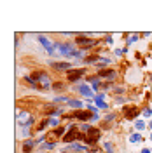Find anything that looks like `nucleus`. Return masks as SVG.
<instances>
[{
  "label": "nucleus",
  "mask_w": 152,
  "mask_h": 153,
  "mask_svg": "<svg viewBox=\"0 0 152 153\" xmlns=\"http://www.w3.org/2000/svg\"><path fill=\"white\" fill-rule=\"evenodd\" d=\"M70 105L75 106V108H82V103H81V101H70Z\"/></svg>",
  "instance_id": "dca6fc26"
},
{
  "label": "nucleus",
  "mask_w": 152,
  "mask_h": 153,
  "mask_svg": "<svg viewBox=\"0 0 152 153\" xmlns=\"http://www.w3.org/2000/svg\"><path fill=\"white\" fill-rule=\"evenodd\" d=\"M150 139H152V136H150Z\"/></svg>",
  "instance_id": "5701e85b"
},
{
  "label": "nucleus",
  "mask_w": 152,
  "mask_h": 153,
  "mask_svg": "<svg viewBox=\"0 0 152 153\" xmlns=\"http://www.w3.org/2000/svg\"><path fill=\"white\" fill-rule=\"evenodd\" d=\"M100 131L98 129H95V127H91L89 131H87V137H86V143H89V144H95L98 139H100Z\"/></svg>",
  "instance_id": "f257e3e1"
},
{
  "label": "nucleus",
  "mask_w": 152,
  "mask_h": 153,
  "mask_svg": "<svg viewBox=\"0 0 152 153\" xmlns=\"http://www.w3.org/2000/svg\"><path fill=\"white\" fill-rule=\"evenodd\" d=\"M96 59H100V57H98V56H91V57H86V61H87V63H91V61H96Z\"/></svg>",
  "instance_id": "a211bd4d"
},
{
  "label": "nucleus",
  "mask_w": 152,
  "mask_h": 153,
  "mask_svg": "<svg viewBox=\"0 0 152 153\" xmlns=\"http://www.w3.org/2000/svg\"><path fill=\"white\" fill-rule=\"evenodd\" d=\"M135 125H136V129H138V131H142L143 127H145V124H143L142 120H136V124H135Z\"/></svg>",
  "instance_id": "2eb2a0df"
},
{
  "label": "nucleus",
  "mask_w": 152,
  "mask_h": 153,
  "mask_svg": "<svg viewBox=\"0 0 152 153\" xmlns=\"http://www.w3.org/2000/svg\"><path fill=\"white\" fill-rule=\"evenodd\" d=\"M38 40H40V44H42V45H44V47H46V51H47L49 54H54V45H53V44H51V42H49L47 38L40 37V38H38Z\"/></svg>",
  "instance_id": "423d86ee"
},
{
  "label": "nucleus",
  "mask_w": 152,
  "mask_h": 153,
  "mask_svg": "<svg viewBox=\"0 0 152 153\" xmlns=\"http://www.w3.org/2000/svg\"><path fill=\"white\" fill-rule=\"evenodd\" d=\"M142 153H150V150H147V148H145V150H142Z\"/></svg>",
  "instance_id": "412c9836"
},
{
  "label": "nucleus",
  "mask_w": 152,
  "mask_h": 153,
  "mask_svg": "<svg viewBox=\"0 0 152 153\" xmlns=\"http://www.w3.org/2000/svg\"><path fill=\"white\" fill-rule=\"evenodd\" d=\"M82 73H84L82 68H81V70H70V71H68V80H70V82H75V80H79V78L82 76Z\"/></svg>",
  "instance_id": "20e7f679"
},
{
  "label": "nucleus",
  "mask_w": 152,
  "mask_h": 153,
  "mask_svg": "<svg viewBox=\"0 0 152 153\" xmlns=\"http://www.w3.org/2000/svg\"><path fill=\"white\" fill-rule=\"evenodd\" d=\"M74 139H79V131H77L75 127H72V129L68 131L67 136L63 137V141H65V143H72Z\"/></svg>",
  "instance_id": "7ed1b4c3"
},
{
  "label": "nucleus",
  "mask_w": 152,
  "mask_h": 153,
  "mask_svg": "<svg viewBox=\"0 0 152 153\" xmlns=\"http://www.w3.org/2000/svg\"><path fill=\"white\" fill-rule=\"evenodd\" d=\"M140 139H142V137H140V134H133V136L129 137V141H131V143H138Z\"/></svg>",
  "instance_id": "4468645a"
},
{
  "label": "nucleus",
  "mask_w": 152,
  "mask_h": 153,
  "mask_svg": "<svg viewBox=\"0 0 152 153\" xmlns=\"http://www.w3.org/2000/svg\"><path fill=\"white\" fill-rule=\"evenodd\" d=\"M54 47L59 49V51H61L63 54H67V56H79V52H75V51L70 47V45H67V44H56Z\"/></svg>",
  "instance_id": "f03ea898"
},
{
  "label": "nucleus",
  "mask_w": 152,
  "mask_h": 153,
  "mask_svg": "<svg viewBox=\"0 0 152 153\" xmlns=\"http://www.w3.org/2000/svg\"><path fill=\"white\" fill-rule=\"evenodd\" d=\"M51 66L56 68V70H68L70 68V63H53Z\"/></svg>",
  "instance_id": "1a4fd4ad"
},
{
  "label": "nucleus",
  "mask_w": 152,
  "mask_h": 153,
  "mask_svg": "<svg viewBox=\"0 0 152 153\" xmlns=\"http://www.w3.org/2000/svg\"><path fill=\"white\" fill-rule=\"evenodd\" d=\"M143 113H145V117H150V115H152V110H149V108H147V110H145Z\"/></svg>",
  "instance_id": "aec40b11"
},
{
  "label": "nucleus",
  "mask_w": 152,
  "mask_h": 153,
  "mask_svg": "<svg viewBox=\"0 0 152 153\" xmlns=\"http://www.w3.org/2000/svg\"><path fill=\"white\" fill-rule=\"evenodd\" d=\"M95 99H96V103H98V106H102V108H107V105H105L103 99H102V96H96Z\"/></svg>",
  "instance_id": "ddd939ff"
},
{
  "label": "nucleus",
  "mask_w": 152,
  "mask_h": 153,
  "mask_svg": "<svg viewBox=\"0 0 152 153\" xmlns=\"http://www.w3.org/2000/svg\"><path fill=\"white\" fill-rule=\"evenodd\" d=\"M149 125H150V127H152V122H150V124H149Z\"/></svg>",
  "instance_id": "4be33fe9"
},
{
  "label": "nucleus",
  "mask_w": 152,
  "mask_h": 153,
  "mask_svg": "<svg viewBox=\"0 0 152 153\" xmlns=\"http://www.w3.org/2000/svg\"><path fill=\"white\" fill-rule=\"evenodd\" d=\"M105 150H107V153H114V152H112V144H110V143L105 144Z\"/></svg>",
  "instance_id": "f3484780"
},
{
  "label": "nucleus",
  "mask_w": 152,
  "mask_h": 153,
  "mask_svg": "<svg viewBox=\"0 0 152 153\" xmlns=\"http://www.w3.org/2000/svg\"><path fill=\"white\" fill-rule=\"evenodd\" d=\"M54 134H56V136H61V134H63V129H61V127H58L56 131H54Z\"/></svg>",
  "instance_id": "6ab92c4d"
},
{
  "label": "nucleus",
  "mask_w": 152,
  "mask_h": 153,
  "mask_svg": "<svg viewBox=\"0 0 152 153\" xmlns=\"http://www.w3.org/2000/svg\"><path fill=\"white\" fill-rule=\"evenodd\" d=\"M79 120H87L91 117V111H81V113H75Z\"/></svg>",
  "instance_id": "9b49d317"
},
{
  "label": "nucleus",
  "mask_w": 152,
  "mask_h": 153,
  "mask_svg": "<svg viewBox=\"0 0 152 153\" xmlns=\"http://www.w3.org/2000/svg\"><path fill=\"white\" fill-rule=\"evenodd\" d=\"M100 75H102V76H110V78H112L115 73H114V71H110V70H100Z\"/></svg>",
  "instance_id": "f8f14e48"
},
{
  "label": "nucleus",
  "mask_w": 152,
  "mask_h": 153,
  "mask_svg": "<svg viewBox=\"0 0 152 153\" xmlns=\"http://www.w3.org/2000/svg\"><path fill=\"white\" fill-rule=\"evenodd\" d=\"M124 117H126V118H129V120H131V118H136V117H138V110H136V108H131V106H128V108H124Z\"/></svg>",
  "instance_id": "39448f33"
},
{
  "label": "nucleus",
  "mask_w": 152,
  "mask_h": 153,
  "mask_svg": "<svg viewBox=\"0 0 152 153\" xmlns=\"http://www.w3.org/2000/svg\"><path fill=\"white\" fill-rule=\"evenodd\" d=\"M33 144H35V141H32V139H30V141H26V143L23 144V152L30 153V152H32V148H33Z\"/></svg>",
  "instance_id": "9d476101"
},
{
  "label": "nucleus",
  "mask_w": 152,
  "mask_h": 153,
  "mask_svg": "<svg viewBox=\"0 0 152 153\" xmlns=\"http://www.w3.org/2000/svg\"><path fill=\"white\" fill-rule=\"evenodd\" d=\"M79 92L84 94L86 97H96V96H93V91H91L87 85H79Z\"/></svg>",
  "instance_id": "6e6552de"
},
{
  "label": "nucleus",
  "mask_w": 152,
  "mask_h": 153,
  "mask_svg": "<svg viewBox=\"0 0 152 153\" xmlns=\"http://www.w3.org/2000/svg\"><path fill=\"white\" fill-rule=\"evenodd\" d=\"M77 44H81L84 47H89V45H95L96 42L95 40H89V38H86V37H77Z\"/></svg>",
  "instance_id": "0eeeda50"
}]
</instances>
